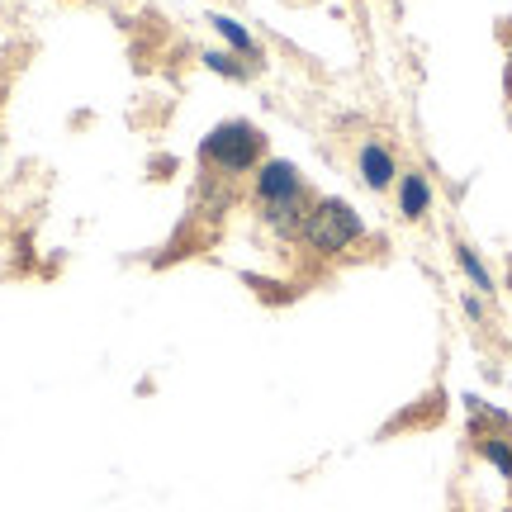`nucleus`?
<instances>
[{"instance_id": "nucleus-8", "label": "nucleus", "mask_w": 512, "mask_h": 512, "mask_svg": "<svg viewBox=\"0 0 512 512\" xmlns=\"http://www.w3.org/2000/svg\"><path fill=\"white\" fill-rule=\"evenodd\" d=\"M456 261H460V271L475 280V290H494V275H489V266H484L470 247H456Z\"/></svg>"}, {"instance_id": "nucleus-1", "label": "nucleus", "mask_w": 512, "mask_h": 512, "mask_svg": "<svg viewBox=\"0 0 512 512\" xmlns=\"http://www.w3.org/2000/svg\"><path fill=\"white\" fill-rule=\"evenodd\" d=\"M299 238L309 242L318 256H342L347 247H356L366 238V223H361V214L347 200H313Z\"/></svg>"}, {"instance_id": "nucleus-10", "label": "nucleus", "mask_w": 512, "mask_h": 512, "mask_svg": "<svg viewBox=\"0 0 512 512\" xmlns=\"http://www.w3.org/2000/svg\"><path fill=\"white\" fill-rule=\"evenodd\" d=\"M508 81H512V53H508Z\"/></svg>"}, {"instance_id": "nucleus-7", "label": "nucleus", "mask_w": 512, "mask_h": 512, "mask_svg": "<svg viewBox=\"0 0 512 512\" xmlns=\"http://www.w3.org/2000/svg\"><path fill=\"white\" fill-rule=\"evenodd\" d=\"M479 456L498 465V475L512 479V441L508 437H479Z\"/></svg>"}, {"instance_id": "nucleus-6", "label": "nucleus", "mask_w": 512, "mask_h": 512, "mask_svg": "<svg viewBox=\"0 0 512 512\" xmlns=\"http://www.w3.org/2000/svg\"><path fill=\"white\" fill-rule=\"evenodd\" d=\"M209 24H214V29H219L223 38H228V48H233L238 57H261V48H256V38L247 34V29H242V24H238L233 15H214Z\"/></svg>"}, {"instance_id": "nucleus-9", "label": "nucleus", "mask_w": 512, "mask_h": 512, "mask_svg": "<svg viewBox=\"0 0 512 512\" xmlns=\"http://www.w3.org/2000/svg\"><path fill=\"white\" fill-rule=\"evenodd\" d=\"M204 67H209V72H219V76H233V81L247 76V67H242L233 53H204Z\"/></svg>"}, {"instance_id": "nucleus-5", "label": "nucleus", "mask_w": 512, "mask_h": 512, "mask_svg": "<svg viewBox=\"0 0 512 512\" xmlns=\"http://www.w3.org/2000/svg\"><path fill=\"white\" fill-rule=\"evenodd\" d=\"M399 209H403V219H427V209H432V185H427L422 171L399 176Z\"/></svg>"}, {"instance_id": "nucleus-4", "label": "nucleus", "mask_w": 512, "mask_h": 512, "mask_svg": "<svg viewBox=\"0 0 512 512\" xmlns=\"http://www.w3.org/2000/svg\"><path fill=\"white\" fill-rule=\"evenodd\" d=\"M356 166H361V181L370 185V190H389L394 185V176H399V166H394V152L384 143H361V152H356Z\"/></svg>"}, {"instance_id": "nucleus-2", "label": "nucleus", "mask_w": 512, "mask_h": 512, "mask_svg": "<svg viewBox=\"0 0 512 512\" xmlns=\"http://www.w3.org/2000/svg\"><path fill=\"white\" fill-rule=\"evenodd\" d=\"M261 147H266L261 128L233 119V124H219L209 138H204L200 157H204V166L219 171V176H247V171L261 162Z\"/></svg>"}, {"instance_id": "nucleus-3", "label": "nucleus", "mask_w": 512, "mask_h": 512, "mask_svg": "<svg viewBox=\"0 0 512 512\" xmlns=\"http://www.w3.org/2000/svg\"><path fill=\"white\" fill-rule=\"evenodd\" d=\"M280 204H309V195H304L299 166L271 157L256 166V209H280Z\"/></svg>"}]
</instances>
